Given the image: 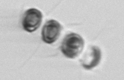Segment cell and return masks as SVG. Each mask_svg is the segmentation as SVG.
Returning <instances> with one entry per match:
<instances>
[{"label":"cell","mask_w":124,"mask_h":80,"mask_svg":"<svg viewBox=\"0 0 124 80\" xmlns=\"http://www.w3.org/2000/svg\"><path fill=\"white\" fill-rule=\"evenodd\" d=\"M62 26L55 20H49L44 25L42 30V39L46 44H52L59 38Z\"/></svg>","instance_id":"cell-3"},{"label":"cell","mask_w":124,"mask_h":80,"mask_svg":"<svg viewBox=\"0 0 124 80\" xmlns=\"http://www.w3.org/2000/svg\"><path fill=\"white\" fill-rule=\"evenodd\" d=\"M84 40L76 33H70L63 40L61 50L63 54L69 58H76L84 48Z\"/></svg>","instance_id":"cell-1"},{"label":"cell","mask_w":124,"mask_h":80,"mask_svg":"<svg viewBox=\"0 0 124 80\" xmlns=\"http://www.w3.org/2000/svg\"><path fill=\"white\" fill-rule=\"evenodd\" d=\"M101 53L96 46H90L80 59V63L86 70H92L100 62Z\"/></svg>","instance_id":"cell-4"},{"label":"cell","mask_w":124,"mask_h":80,"mask_svg":"<svg viewBox=\"0 0 124 80\" xmlns=\"http://www.w3.org/2000/svg\"><path fill=\"white\" fill-rule=\"evenodd\" d=\"M42 20V12L37 8H30L27 10L23 15L22 26L25 31L32 32L38 29Z\"/></svg>","instance_id":"cell-2"}]
</instances>
